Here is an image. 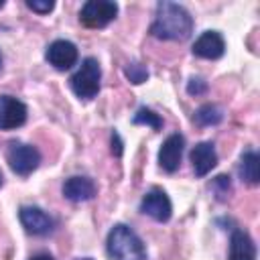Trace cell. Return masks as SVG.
Instances as JSON below:
<instances>
[{
	"label": "cell",
	"instance_id": "6da1fadb",
	"mask_svg": "<svg viewBox=\"0 0 260 260\" xmlns=\"http://www.w3.org/2000/svg\"><path fill=\"white\" fill-rule=\"evenodd\" d=\"M193 18L187 8L175 2H158L150 32L162 41H185L191 37Z\"/></svg>",
	"mask_w": 260,
	"mask_h": 260
},
{
	"label": "cell",
	"instance_id": "7a4b0ae2",
	"mask_svg": "<svg viewBox=\"0 0 260 260\" xmlns=\"http://www.w3.org/2000/svg\"><path fill=\"white\" fill-rule=\"evenodd\" d=\"M106 248L112 260H148L144 242L132 228L124 223H116L110 230Z\"/></svg>",
	"mask_w": 260,
	"mask_h": 260
},
{
	"label": "cell",
	"instance_id": "3957f363",
	"mask_svg": "<svg viewBox=\"0 0 260 260\" xmlns=\"http://www.w3.org/2000/svg\"><path fill=\"white\" fill-rule=\"evenodd\" d=\"M100 79H102V69L98 59L87 57L81 61L79 69L71 75V89L79 100H91L100 91Z\"/></svg>",
	"mask_w": 260,
	"mask_h": 260
},
{
	"label": "cell",
	"instance_id": "277c9868",
	"mask_svg": "<svg viewBox=\"0 0 260 260\" xmlns=\"http://www.w3.org/2000/svg\"><path fill=\"white\" fill-rule=\"evenodd\" d=\"M118 14V4L110 0H87L79 10V20L89 28H104Z\"/></svg>",
	"mask_w": 260,
	"mask_h": 260
},
{
	"label": "cell",
	"instance_id": "5b68a950",
	"mask_svg": "<svg viewBox=\"0 0 260 260\" xmlns=\"http://www.w3.org/2000/svg\"><path fill=\"white\" fill-rule=\"evenodd\" d=\"M8 165L16 175H30L39 162H41V152L32 146V144H24V142H12L8 148Z\"/></svg>",
	"mask_w": 260,
	"mask_h": 260
},
{
	"label": "cell",
	"instance_id": "8992f818",
	"mask_svg": "<svg viewBox=\"0 0 260 260\" xmlns=\"http://www.w3.org/2000/svg\"><path fill=\"white\" fill-rule=\"evenodd\" d=\"M22 228L32 236H47L55 228V219L37 205H22L18 211Z\"/></svg>",
	"mask_w": 260,
	"mask_h": 260
},
{
	"label": "cell",
	"instance_id": "52a82bcc",
	"mask_svg": "<svg viewBox=\"0 0 260 260\" xmlns=\"http://www.w3.org/2000/svg\"><path fill=\"white\" fill-rule=\"evenodd\" d=\"M45 57H47L49 65H53L55 69L67 71V69H71V67L77 63L79 53H77V47H75L71 41L57 39V41H53V43L47 47Z\"/></svg>",
	"mask_w": 260,
	"mask_h": 260
},
{
	"label": "cell",
	"instance_id": "ba28073f",
	"mask_svg": "<svg viewBox=\"0 0 260 260\" xmlns=\"http://www.w3.org/2000/svg\"><path fill=\"white\" fill-rule=\"evenodd\" d=\"M140 211L152 217L154 221H169L173 215V205L169 195L162 189H150L140 203Z\"/></svg>",
	"mask_w": 260,
	"mask_h": 260
},
{
	"label": "cell",
	"instance_id": "9c48e42d",
	"mask_svg": "<svg viewBox=\"0 0 260 260\" xmlns=\"http://www.w3.org/2000/svg\"><path fill=\"white\" fill-rule=\"evenodd\" d=\"M26 122V106L12 98V95H0V128L12 130Z\"/></svg>",
	"mask_w": 260,
	"mask_h": 260
},
{
	"label": "cell",
	"instance_id": "30bf717a",
	"mask_svg": "<svg viewBox=\"0 0 260 260\" xmlns=\"http://www.w3.org/2000/svg\"><path fill=\"white\" fill-rule=\"evenodd\" d=\"M183 150H185V138L181 134H171L160 150H158V165L162 171L167 173H175L181 165V156H183Z\"/></svg>",
	"mask_w": 260,
	"mask_h": 260
},
{
	"label": "cell",
	"instance_id": "8fae6325",
	"mask_svg": "<svg viewBox=\"0 0 260 260\" xmlns=\"http://www.w3.org/2000/svg\"><path fill=\"white\" fill-rule=\"evenodd\" d=\"M225 53V41L217 30H205L193 43V55L201 59H219Z\"/></svg>",
	"mask_w": 260,
	"mask_h": 260
},
{
	"label": "cell",
	"instance_id": "7c38bea8",
	"mask_svg": "<svg viewBox=\"0 0 260 260\" xmlns=\"http://www.w3.org/2000/svg\"><path fill=\"white\" fill-rule=\"evenodd\" d=\"M93 195H95V185L89 177L75 175L63 183V197L69 201H75V203L89 201V199H93Z\"/></svg>",
	"mask_w": 260,
	"mask_h": 260
},
{
	"label": "cell",
	"instance_id": "4fadbf2b",
	"mask_svg": "<svg viewBox=\"0 0 260 260\" xmlns=\"http://www.w3.org/2000/svg\"><path fill=\"white\" fill-rule=\"evenodd\" d=\"M191 165L197 177H205L217 165V152L211 142H199L191 150Z\"/></svg>",
	"mask_w": 260,
	"mask_h": 260
},
{
	"label": "cell",
	"instance_id": "5bb4252c",
	"mask_svg": "<svg viewBox=\"0 0 260 260\" xmlns=\"http://www.w3.org/2000/svg\"><path fill=\"white\" fill-rule=\"evenodd\" d=\"M228 260H256V244L246 232L236 230L232 234Z\"/></svg>",
	"mask_w": 260,
	"mask_h": 260
},
{
	"label": "cell",
	"instance_id": "9a60e30c",
	"mask_svg": "<svg viewBox=\"0 0 260 260\" xmlns=\"http://www.w3.org/2000/svg\"><path fill=\"white\" fill-rule=\"evenodd\" d=\"M260 158L254 150H246L240 158V177L248 185H256L260 181Z\"/></svg>",
	"mask_w": 260,
	"mask_h": 260
},
{
	"label": "cell",
	"instance_id": "2e32d148",
	"mask_svg": "<svg viewBox=\"0 0 260 260\" xmlns=\"http://www.w3.org/2000/svg\"><path fill=\"white\" fill-rule=\"evenodd\" d=\"M221 118H223V112H221L217 106H213V104H205V106H201V108L195 112V122H197L199 126H213V124H219Z\"/></svg>",
	"mask_w": 260,
	"mask_h": 260
},
{
	"label": "cell",
	"instance_id": "e0dca14e",
	"mask_svg": "<svg viewBox=\"0 0 260 260\" xmlns=\"http://www.w3.org/2000/svg\"><path fill=\"white\" fill-rule=\"evenodd\" d=\"M132 122H134V124H146V126H150V128H154V130H160V128H162L160 116L154 114V112L148 110V108H140V110L134 114Z\"/></svg>",
	"mask_w": 260,
	"mask_h": 260
},
{
	"label": "cell",
	"instance_id": "ac0fdd59",
	"mask_svg": "<svg viewBox=\"0 0 260 260\" xmlns=\"http://www.w3.org/2000/svg\"><path fill=\"white\" fill-rule=\"evenodd\" d=\"M126 77L132 81V83H144L148 79V69L142 67L140 63H128L126 69H124Z\"/></svg>",
	"mask_w": 260,
	"mask_h": 260
},
{
	"label": "cell",
	"instance_id": "d6986e66",
	"mask_svg": "<svg viewBox=\"0 0 260 260\" xmlns=\"http://www.w3.org/2000/svg\"><path fill=\"white\" fill-rule=\"evenodd\" d=\"M26 6L32 10V12H39V14H49L53 8H55V2L53 0H26Z\"/></svg>",
	"mask_w": 260,
	"mask_h": 260
},
{
	"label": "cell",
	"instance_id": "ffe728a7",
	"mask_svg": "<svg viewBox=\"0 0 260 260\" xmlns=\"http://www.w3.org/2000/svg\"><path fill=\"white\" fill-rule=\"evenodd\" d=\"M205 89H207V83H205L203 79H199V77H193V79L189 81V85H187V91H189L191 95H193V93L199 95V93H203Z\"/></svg>",
	"mask_w": 260,
	"mask_h": 260
},
{
	"label": "cell",
	"instance_id": "44dd1931",
	"mask_svg": "<svg viewBox=\"0 0 260 260\" xmlns=\"http://www.w3.org/2000/svg\"><path fill=\"white\" fill-rule=\"evenodd\" d=\"M112 152H114L116 156L122 154V142H120V136H118L116 132L112 134Z\"/></svg>",
	"mask_w": 260,
	"mask_h": 260
},
{
	"label": "cell",
	"instance_id": "7402d4cb",
	"mask_svg": "<svg viewBox=\"0 0 260 260\" xmlns=\"http://www.w3.org/2000/svg\"><path fill=\"white\" fill-rule=\"evenodd\" d=\"M30 260H53L49 254H37V256H32Z\"/></svg>",
	"mask_w": 260,
	"mask_h": 260
},
{
	"label": "cell",
	"instance_id": "603a6c76",
	"mask_svg": "<svg viewBox=\"0 0 260 260\" xmlns=\"http://www.w3.org/2000/svg\"><path fill=\"white\" fill-rule=\"evenodd\" d=\"M75 260H91V258H75Z\"/></svg>",
	"mask_w": 260,
	"mask_h": 260
},
{
	"label": "cell",
	"instance_id": "cb8c5ba5",
	"mask_svg": "<svg viewBox=\"0 0 260 260\" xmlns=\"http://www.w3.org/2000/svg\"><path fill=\"white\" fill-rule=\"evenodd\" d=\"M2 6H4V2H2V0H0V8H2Z\"/></svg>",
	"mask_w": 260,
	"mask_h": 260
},
{
	"label": "cell",
	"instance_id": "d4e9b609",
	"mask_svg": "<svg viewBox=\"0 0 260 260\" xmlns=\"http://www.w3.org/2000/svg\"><path fill=\"white\" fill-rule=\"evenodd\" d=\"M0 67H2V55H0Z\"/></svg>",
	"mask_w": 260,
	"mask_h": 260
},
{
	"label": "cell",
	"instance_id": "484cf974",
	"mask_svg": "<svg viewBox=\"0 0 260 260\" xmlns=\"http://www.w3.org/2000/svg\"><path fill=\"white\" fill-rule=\"evenodd\" d=\"M0 185H2V175H0Z\"/></svg>",
	"mask_w": 260,
	"mask_h": 260
}]
</instances>
